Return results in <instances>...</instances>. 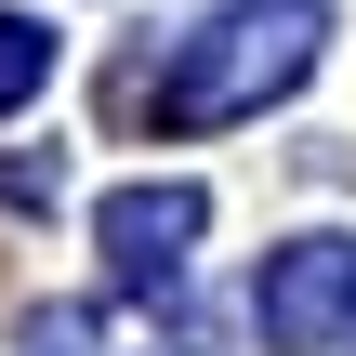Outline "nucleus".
Returning <instances> with one entry per match:
<instances>
[{"mask_svg": "<svg viewBox=\"0 0 356 356\" xmlns=\"http://www.w3.org/2000/svg\"><path fill=\"white\" fill-rule=\"evenodd\" d=\"M330 53V0H225L172 66H159V119L172 132H225V119H264L277 92H304Z\"/></svg>", "mask_w": 356, "mask_h": 356, "instance_id": "1", "label": "nucleus"}, {"mask_svg": "<svg viewBox=\"0 0 356 356\" xmlns=\"http://www.w3.org/2000/svg\"><path fill=\"white\" fill-rule=\"evenodd\" d=\"M251 330H264V356H343L356 343V238H291V251H264Z\"/></svg>", "mask_w": 356, "mask_h": 356, "instance_id": "2", "label": "nucleus"}, {"mask_svg": "<svg viewBox=\"0 0 356 356\" xmlns=\"http://www.w3.org/2000/svg\"><path fill=\"white\" fill-rule=\"evenodd\" d=\"M198 225H211V198H198V185H119V198L92 211V238H106V277H119V291H172V277H185V251H198Z\"/></svg>", "mask_w": 356, "mask_h": 356, "instance_id": "3", "label": "nucleus"}, {"mask_svg": "<svg viewBox=\"0 0 356 356\" xmlns=\"http://www.w3.org/2000/svg\"><path fill=\"white\" fill-rule=\"evenodd\" d=\"M40 79H53V26H26V13H0V119H13V106H26Z\"/></svg>", "mask_w": 356, "mask_h": 356, "instance_id": "4", "label": "nucleus"}, {"mask_svg": "<svg viewBox=\"0 0 356 356\" xmlns=\"http://www.w3.org/2000/svg\"><path fill=\"white\" fill-rule=\"evenodd\" d=\"M40 356H79V317H53V330H40Z\"/></svg>", "mask_w": 356, "mask_h": 356, "instance_id": "5", "label": "nucleus"}]
</instances>
